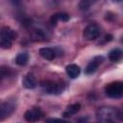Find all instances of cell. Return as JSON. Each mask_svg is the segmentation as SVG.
Segmentation results:
<instances>
[{
    "mask_svg": "<svg viewBox=\"0 0 123 123\" xmlns=\"http://www.w3.org/2000/svg\"><path fill=\"white\" fill-rule=\"evenodd\" d=\"M121 118V112L112 107H102L97 111L99 123H119Z\"/></svg>",
    "mask_w": 123,
    "mask_h": 123,
    "instance_id": "1",
    "label": "cell"
},
{
    "mask_svg": "<svg viewBox=\"0 0 123 123\" xmlns=\"http://www.w3.org/2000/svg\"><path fill=\"white\" fill-rule=\"evenodd\" d=\"M16 37V33L12 28L5 26L0 30V47L10 49Z\"/></svg>",
    "mask_w": 123,
    "mask_h": 123,
    "instance_id": "2",
    "label": "cell"
},
{
    "mask_svg": "<svg viewBox=\"0 0 123 123\" xmlns=\"http://www.w3.org/2000/svg\"><path fill=\"white\" fill-rule=\"evenodd\" d=\"M106 94L111 98H120L123 94V83L116 81L109 84L106 86Z\"/></svg>",
    "mask_w": 123,
    "mask_h": 123,
    "instance_id": "3",
    "label": "cell"
},
{
    "mask_svg": "<svg viewBox=\"0 0 123 123\" xmlns=\"http://www.w3.org/2000/svg\"><path fill=\"white\" fill-rule=\"evenodd\" d=\"M41 86L43 87V90L48 94H60L64 89V85L57 82L46 81L41 83Z\"/></svg>",
    "mask_w": 123,
    "mask_h": 123,
    "instance_id": "4",
    "label": "cell"
},
{
    "mask_svg": "<svg viewBox=\"0 0 123 123\" xmlns=\"http://www.w3.org/2000/svg\"><path fill=\"white\" fill-rule=\"evenodd\" d=\"M100 33H101V28L97 24L92 23L87 25L84 29L83 37L86 40H94L100 36Z\"/></svg>",
    "mask_w": 123,
    "mask_h": 123,
    "instance_id": "5",
    "label": "cell"
},
{
    "mask_svg": "<svg viewBox=\"0 0 123 123\" xmlns=\"http://www.w3.org/2000/svg\"><path fill=\"white\" fill-rule=\"evenodd\" d=\"M15 110V104L13 101H6L0 104V120L9 117Z\"/></svg>",
    "mask_w": 123,
    "mask_h": 123,
    "instance_id": "6",
    "label": "cell"
},
{
    "mask_svg": "<svg viewBox=\"0 0 123 123\" xmlns=\"http://www.w3.org/2000/svg\"><path fill=\"white\" fill-rule=\"evenodd\" d=\"M104 62V57L103 56H96L94 57L86 65V69H85V73L87 75H91L93 74L99 67V65Z\"/></svg>",
    "mask_w": 123,
    "mask_h": 123,
    "instance_id": "7",
    "label": "cell"
},
{
    "mask_svg": "<svg viewBox=\"0 0 123 123\" xmlns=\"http://www.w3.org/2000/svg\"><path fill=\"white\" fill-rule=\"evenodd\" d=\"M42 116H43V112L39 108L30 109L24 114V117L28 122H36V121L41 119Z\"/></svg>",
    "mask_w": 123,
    "mask_h": 123,
    "instance_id": "8",
    "label": "cell"
},
{
    "mask_svg": "<svg viewBox=\"0 0 123 123\" xmlns=\"http://www.w3.org/2000/svg\"><path fill=\"white\" fill-rule=\"evenodd\" d=\"M39 55L45 60L52 61V60H54L56 58L57 51L55 49H53V48H50V47H43V48L39 49Z\"/></svg>",
    "mask_w": 123,
    "mask_h": 123,
    "instance_id": "9",
    "label": "cell"
},
{
    "mask_svg": "<svg viewBox=\"0 0 123 123\" xmlns=\"http://www.w3.org/2000/svg\"><path fill=\"white\" fill-rule=\"evenodd\" d=\"M22 85L24 87L28 88V89H32V88H35L37 85V82L36 80V78L34 77L33 74L29 73L27 75H25V77L23 78L22 80Z\"/></svg>",
    "mask_w": 123,
    "mask_h": 123,
    "instance_id": "10",
    "label": "cell"
},
{
    "mask_svg": "<svg viewBox=\"0 0 123 123\" xmlns=\"http://www.w3.org/2000/svg\"><path fill=\"white\" fill-rule=\"evenodd\" d=\"M66 70V74L71 78V79H75L77 78L79 75H80V72H81V69H80V66H78L77 64H68L65 68Z\"/></svg>",
    "mask_w": 123,
    "mask_h": 123,
    "instance_id": "11",
    "label": "cell"
},
{
    "mask_svg": "<svg viewBox=\"0 0 123 123\" xmlns=\"http://www.w3.org/2000/svg\"><path fill=\"white\" fill-rule=\"evenodd\" d=\"M69 20V15L67 13H64V12H58V13H55L51 16V23L52 25H56L58 21H63V22H66Z\"/></svg>",
    "mask_w": 123,
    "mask_h": 123,
    "instance_id": "12",
    "label": "cell"
},
{
    "mask_svg": "<svg viewBox=\"0 0 123 123\" xmlns=\"http://www.w3.org/2000/svg\"><path fill=\"white\" fill-rule=\"evenodd\" d=\"M31 37H32L33 40L41 41V40L47 39V35H46V33L43 30H41V29H36L31 34Z\"/></svg>",
    "mask_w": 123,
    "mask_h": 123,
    "instance_id": "13",
    "label": "cell"
},
{
    "mask_svg": "<svg viewBox=\"0 0 123 123\" xmlns=\"http://www.w3.org/2000/svg\"><path fill=\"white\" fill-rule=\"evenodd\" d=\"M80 109H81V105H80L79 103L72 104V105H70V106H68V107L66 108V110L63 111L62 115H63L64 117H69V116H71V115L77 113V112L80 111Z\"/></svg>",
    "mask_w": 123,
    "mask_h": 123,
    "instance_id": "14",
    "label": "cell"
},
{
    "mask_svg": "<svg viewBox=\"0 0 123 123\" xmlns=\"http://www.w3.org/2000/svg\"><path fill=\"white\" fill-rule=\"evenodd\" d=\"M29 61V55L28 53L26 52H22V53H19L16 58H15V63L20 65V66H23V65H26L27 62Z\"/></svg>",
    "mask_w": 123,
    "mask_h": 123,
    "instance_id": "15",
    "label": "cell"
},
{
    "mask_svg": "<svg viewBox=\"0 0 123 123\" xmlns=\"http://www.w3.org/2000/svg\"><path fill=\"white\" fill-rule=\"evenodd\" d=\"M121 58H122V51L119 48L112 49L109 54V59L111 62H118L121 60Z\"/></svg>",
    "mask_w": 123,
    "mask_h": 123,
    "instance_id": "16",
    "label": "cell"
},
{
    "mask_svg": "<svg viewBox=\"0 0 123 123\" xmlns=\"http://www.w3.org/2000/svg\"><path fill=\"white\" fill-rule=\"evenodd\" d=\"M12 73V70L9 68V67H6V66H1L0 67V82L2 80H4L5 78L9 77Z\"/></svg>",
    "mask_w": 123,
    "mask_h": 123,
    "instance_id": "17",
    "label": "cell"
},
{
    "mask_svg": "<svg viewBox=\"0 0 123 123\" xmlns=\"http://www.w3.org/2000/svg\"><path fill=\"white\" fill-rule=\"evenodd\" d=\"M91 3H92V2L86 1V0L81 1V2H80V5H79V8H80V10H82V11H86V10L90 7Z\"/></svg>",
    "mask_w": 123,
    "mask_h": 123,
    "instance_id": "18",
    "label": "cell"
},
{
    "mask_svg": "<svg viewBox=\"0 0 123 123\" xmlns=\"http://www.w3.org/2000/svg\"><path fill=\"white\" fill-rule=\"evenodd\" d=\"M45 123H70V122L61 118H48L46 119Z\"/></svg>",
    "mask_w": 123,
    "mask_h": 123,
    "instance_id": "19",
    "label": "cell"
},
{
    "mask_svg": "<svg viewBox=\"0 0 123 123\" xmlns=\"http://www.w3.org/2000/svg\"><path fill=\"white\" fill-rule=\"evenodd\" d=\"M111 39H112V36H111V35H106V36L104 37V41H105V42L111 41Z\"/></svg>",
    "mask_w": 123,
    "mask_h": 123,
    "instance_id": "20",
    "label": "cell"
}]
</instances>
